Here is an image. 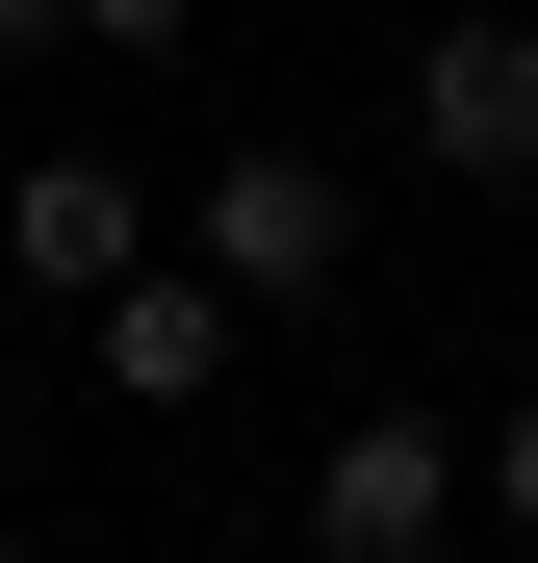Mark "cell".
<instances>
[{"label":"cell","instance_id":"obj_1","mask_svg":"<svg viewBox=\"0 0 538 563\" xmlns=\"http://www.w3.org/2000/svg\"><path fill=\"white\" fill-rule=\"evenodd\" d=\"M410 154L462 206H538V0H436L410 26Z\"/></svg>","mask_w":538,"mask_h":563},{"label":"cell","instance_id":"obj_2","mask_svg":"<svg viewBox=\"0 0 538 563\" xmlns=\"http://www.w3.org/2000/svg\"><path fill=\"white\" fill-rule=\"evenodd\" d=\"M179 256H206L231 308H333L359 206H333V154H283V129H256V154H206V179H179Z\"/></svg>","mask_w":538,"mask_h":563},{"label":"cell","instance_id":"obj_3","mask_svg":"<svg viewBox=\"0 0 538 563\" xmlns=\"http://www.w3.org/2000/svg\"><path fill=\"white\" fill-rule=\"evenodd\" d=\"M308 563H462V435L436 410H333L308 435Z\"/></svg>","mask_w":538,"mask_h":563},{"label":"cell","instance_id":"obj_4","mask_svg":"<svg viewBox=\"0 0 538 563\" xmlns=\"http://www.w3.org/2000/svg\"><path fill=\"white\" fill-rule=\"evenodd\" d=\"M154 231H179V206H154L129 154H26V179H0V282H26V308H103Z\"/></svg>","mask_w":538,"mask_h":563},{"label":"cell","instance_id":"obj_5","mask_svg":"<svg viewBox=\"0 0 538 563\" xmlns=\"http://www.w3.org/2000/svg\"><path fill=\"white\" fill-rule=\"evenodd\" d=\"M77 333H103V410H206L256 308H231V282L179 256V231H154V256H129V282H103V308H77Z\"/></svg>","mask_w":538,"mask_h":563},{"label":"cell","instance_id":"obj_6","mask_svg":"<svg viewBox=\"0 0 538 563\" xmlns=\"http://www.w3.org/2000/svg\"><path fill=\"white\" fill-rule=\"evenodd\" d=\"M462 512H487V538L538 563V410H487V435H462Z\"/></svg>","mask_w":538,"mask_h":563},{"label":"cell","instance_id":"obj_7","mask_svg":"<svg viewBox=\"0 0 538 563\" xmlns=\"http://www.w3.org/2000/svg\"><path fill=\"white\" fill-rule=\"evenodd\" d=\"M52 26H77V52H129V77H179V52H206V0H52Z\"/></svg>","mask_w":538,"mask_h":563},{"label":"cell","instance_id":"obj_8","mask_svg":"<svg viewBox=\"0 0 538 563\" xmlns=\"http://www.w3.org/2000/svg\"><path fill=\"white\" fill-rule=\"evenodd\" d=\"M26 52H52V0H0V77H26Z\"/></svg>","mask_w":538,"mask_h":563},{"label":"cell","instance_id":"obj_9","mask_svg":"<svg viewBox=\"0 0 538 563\" xmlns=\"http://www.w3.org/2000/svg\"><path fill=\"white\" fill-rule=\"evenodd\" d=\"M0 563H52V538H0Z\"/></svg>","mask_w":538,"mask_h":563}]
</instances>
